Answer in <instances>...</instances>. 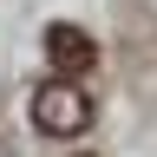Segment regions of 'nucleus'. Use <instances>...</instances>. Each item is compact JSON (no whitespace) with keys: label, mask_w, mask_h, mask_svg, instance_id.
<instances>
[{"label":"nucleus","mask_w":157,"mask_h":157,"mask_svg":"<svg viewBox=\"0 0 157 157\" xmlns=\"http://www.w3.org/2000/svg\"><path fill=\"white\" fill-rule=\"evenodd\" d=\"M33 124L46 131V137H78L92 124V98L72 85V78H52V85H39L33 92Z\"/></svg>","instance_id":"obj_1"},{"label":"nucleus","mask_w":157,"mask_h":157,"mask_svg":"<svg viewBox=\"0 0 157 157\" xmlns=\"http://www.w3.org/2000/svg\"><path fill=\"white\" fill-rule=\"evenodd\" d=\"M46 66L59 78H78V72H92L98 66V39L85 26H72V20H59V26H46Z\"/></svg>","instance_id":"obj_2"},{"label":"nucleus","mask_w":157,"mask_h":157,"mask_svg":"<svg viewBox=\"0 0 157 157\" xmlns=\"http://www.w3.org/2000/svg\"><path fill=\"white\" fill-rule=\"evenodd\" d=\"M78 157H92V151H78Z\"/></svg>","instance_id":"obj_3"}]
</instances>
